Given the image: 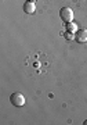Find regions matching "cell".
Returning a JSON list of instances; mask_svg holds the SVG:
<instances>
[{"instance_id": "obj_1", "label": "cell", "mask_w": 87, "mask_h": 125, "mask_svg": "<svg viewBox=\"0 0 87 125\" xmlns=\"http://www.w3.org/2000/svg\"><path fill=\"white\" fill-rule=\"evenodd\" d=\"M10 102H11V104L13 106H15V107H22L24 104H25V96L22 93H19V92H15V93H13L11 96H10Z\"/></svg>"}, {"instance_id": "obj_2", "label": "cell", "mask_w": 87, "mask_h": 125, "mask_svg": "<svg viewBox=\"0 0 87 125\" xmlns=\"http://www.w3.org/2000/svg\"><path fill=\"white\" fill-rule=\"evenodd\" d=\"M60 17H61V20L65 24H69V22L73 21V11H72V9H69V7H62V9L60 10Z\"/></svg>"}, {"instance_id": "obj_3", "label": "cell", "mask_w": 87, "mask_h": 125, "mask_svg": "<svg viewBox=\"0 0 87 125\" xmlns=\"http://www.w3.org/2000/svg\"><path fill=\"white\" fill-rule=\"evenodd\" d=\"M75 39L78 40L79 43L87 42V29H78L76 33H75Z\"/></svg>"}, {"instance_id": "obj_4", "label": "cell", "mask_w": 87, "mask_h": 125, "mask_svg": "<svg viewBox=\"0 0 87 125\" xmlns=\"http://www.w3.org/2000/svg\"><path fill=\"white\" fill-rule=\"evenodd\" d=\"M24 11L26 14H33L36 11V4L35 1H25V4H24Z\"/></svg>"}, {"instance_id": "obj_5", "label": "cell", "mask_w": 87, "mask_h": 125, "mask_svg": "<svg viewBox=\"0 0 87 125\" xmlns=\"http://www.w3.org/2000/svg\"><path fill=\"white\" fill-rule=\"evenodd\" d=\"M66 28H68V31L69 32H73V33H76V31H78V25H76L75 22L66 24Z\"/></svg>"}, {"instance_id": "obj_6", "label": "cell", "mask_w": 87, "mask_h": 125, "mask_svg": "<svg viewBox=\"0 0 87 125\" xmlns=\"http://www.w3.org/2000/svg\"><path fill=\"white\" fill-rule=\"evenodd\" d=\"M64 36H65L68 40H72V39H75V33L73 32H69V31H66L65 33H64Z\"/></svg>"}, {"instance_id": "obj_7", "label": "cell", "mask_w": 87, "mask_h": 125, "mask_svg": "<svg viewBox=\"0 0 87 125\" xmlns=\"http://www.w3.org/2000/svg\"><path fill=\"white\" fill-rule=\"evenodd\" d=\"M84 125H87V120H86V121H84Z\"/></svg>"}, {"instance_id": "obj_8", "label": "cell", "mask_w": 87, "mask_h": 125, "mask_svg": "<svg viewBox=\"0 0 87 125\" xmlns=\"http://www.w3.org/2000/svg\"><path fill=\"white\" fill-rule=\"evenodd\" d=\"M26 1H35V0H26Z\"/></svg>"}]
</instances>
